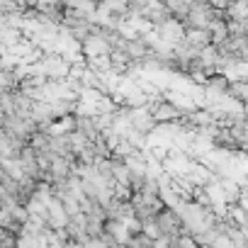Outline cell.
Wrapping results in <instances>:
<instances>
[{"mask_svg": "<svg viewBox=\"0 0 248 248\" xmlns=\"http://www.w3.org/2000/svg\"><path fill=\"white\" fill-rule=\"evenodd\" d=\"M124 246H127V248H156V238L149 236L144 229H139V231H132V233L127 236Z\"/></svg>", "mask_w": 248, "mask_h": 248, "instance_id": "cell-3", "label": "cell"}, {"mask_svg": "<svg viewBox=\"0 0 248 248\" xmlns=\"http://www.w3.org/2000/svg\"><path fill=\"white\" fill-rule=\"evenodd\" d=\"M161 3H163V8L168 10L170 20H175V22H185L187 10H190V0H161Z\"/></svg>", "mask_w": 248, "mask_h": 248, "instance_id": "cell-2", "label": "cell"}, {"mask_svg": "<svg viewBox=\"0 0 248 248\" xmlns=\"http://www.w3.org/2000/svg\"><path fill=\"white\" fill-rule=\"evenodd\" d=\"M185 42L202 51L204 46L212 44V34H209V30H185Z\"/></svg>", "mask_w": 248, "mask_h": 248, "instance_id": "cell-4", "label": "cell"}, {"mask_svg": "<svg viewBox=\"0 0 248 248\" xmlns=\"http://www.w3.org/2000/svg\"><path fill=\"white\" fill-rule=\"evenodd\" d=\"M226 95L236 105H248V78H231Z\"/></svg>", "mask_w": 248, "mask_h": 248, "instance_id": "cell-1", "label": "cell"}]
</instances>
